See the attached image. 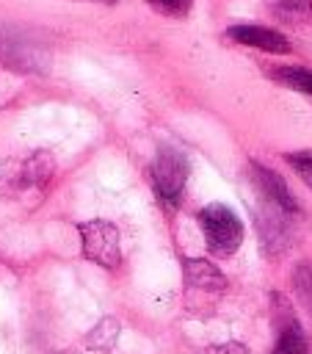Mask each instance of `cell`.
Masks as SVG:
<instances>
[{
    "mask_svg": "<svg viewBox=\"0 0 312 354\" xmlns=\"http://www.w3.org/2000/svg\"><path fill=\"white\" fill-rule=\"evenodd\" d=\"M199 227L204 232L207 249L218 257L235 254L237 246L243 243V221L235 216V210H229L226 205H207L199 213Z\"/></svg>",
    "mask_w": 312,
    "mask_h": 354,
    "instance_id": "1",
    "label": "cell"
},
{
    "mask_svg": "<svg viewBox=\"0 0 312 354\" xmlns=\"http://www.w3.org/2000/svg\"><path fill=\"white\" fill-rule=\"evenodd\" d=\"M77 232L83 238V252L88 260H94L105 268L119 266V260H121L119 230L110 221H83V224H77Z\"/></svg>",
    "mask_w": 312,
    "mask_h": 354,
    "instance_id": "2",
    "label": "cell"
},
{
    "mask_svg": "<svg viewBox=\"0 0 312 354\" xmlns=\"http://www.w3.org/2000/svg\"><path fill=\"white\" fill-rule=\"evenodd\" d=\"M152 177H155L157 194H160L166 202H177V199L182 196L185 183H188V160H185L177 149L163 147V149L157 152V158H155Z\"/></svg>",
    "mask_w": 312,
    "mask_h": 354,
    "instance_id": "3",
    "label": "cell"
},
{
    "mask_svg": "<svg viewBox=\"0 0 312 354\" xmlns=\"http://www.w3.org/2000/svg\"><path fill=\"white\" fill-rule=\"evenodd\" d=\"M251 183L257 185L260 196H262L268 205L279 207L282 213H298V205H295L293 194L287 191L284 180H282L276 171H271V169H265V166H260V163H251Z\"/></svg>",
    "mask_w": 312,
    "mask_h": 354,
    "instance_id": "4",
    "label": "cell"
},
{
    "mask_svg": "<svg viewBox=\"0 0 312 354\" xmlns=\"http://www.w3.org/2000/svg\"><path fill=\"white\" fill-rule=\"evenodd\" d=\"M226 36L237 44L257 47V50H265V53H287L290 50V41L279 30H271V28H262V25H235V28L226 30Z\"/></svg>",
    "mask_w": 312,
    "mask_h": 354,
    "instance_id": "5",
    "label": "cell"
},
{
    "mask_svg": "<svg viewBox=\"0 0 312 354\" xmlns=\"http://www.w3.org/2000/svg\"><path fill=\"white\" fill-rule=\"evenodd\" d=\"M185 282L193 290H224L226 288L224 274L215 266H210L207 260H188L185 263Z\"/></svg>",
    "mask_w": 312,
    "mask_h": 354,
    "instance_id": "6",
    "label": "cell"
},
{
    "mask_svg": "<svg viewBox=\"0 0 312 354\" xmlns=\"http://www.w3.org/2000/svg\"><path fill=\"white\" fill-rule=\"evenodd\" d=\"M271 77L276 83L287 86V88H295V91L312 97V69H304V66H273Z\"/></svg>",
    "mask_w": 312,
    "mask_h": 354,
    "instance_id": "7",
    "label": "cell"
},
{
    "mask_svg": "<svg viewBox=\"0 0 312 354\" xmlns=\"http://www.w3.org/2000/svg\"><path fill=\"white\" fill-rule=\"evenodd\" d=\"M273 14L284 22H312V0H276Z\"/></svg>",
    "mask_w": 312,
    "mask_h": 354,
    "instance_id": "8",
    "label": "cell"
},
{
    "mask_svg": "<svg viewBox=\"0 0 312 354\" xmlns=\"http://www.w3.org/2000/svg\"><path fill=\"white\" fill-rule=\"evenodd\" d=\"M271 354H306V340L298 329L295 321H290L287 326H282V335L276 340V348Z\"/></svg>",
    "mask_w": 312,
    "mask_h": 354,
    "instance_id": "9",
    "label": "cell"
},
{
    "mask_svg": "<svg viewBox=\"0 0 312 354\" xmlns=\"http://www.w3.org/2000/svg\"><path fill=\"white\" fill-rule=\"evenodd\" d=\"M293 290L298 301L312 313V263H298L293 271Z\"/></svg>",
    "mask_w": 312,
    "mask_h": 354,
    "instance_id": "10",
    "label": "cell"
},
{
    "mask_svg": "<svg viewBox=\"0 0 312 354\" xmlns=\"http://www.w3.org/2000/svg\"><path fill=\"white\" fill-rule=\"evenodd\" d=\"M155 11L166 14V17H185L191 11V3L193 0H146Z\"/></svg>",
    "mask_w": 312,
    "mask_h": 354,
    "instance_id": "11",
    "label": "cell"
},
{
    "mask_svg": "<svg viewBox=\"0 0 312 354\" xmlns=\"http://www.w3.org/2000/svg\"><path fill=\"white\" fill-rule=\"evenodd\" d=\"M287 163L298 171V177L312 188V152H290Z\"/></svg>",
    "mask_w": 312,
    "mask_h": 354,
    "instance_id": "12",
    "label": "cell"
}]
</instances>
